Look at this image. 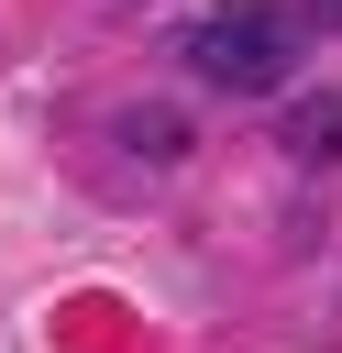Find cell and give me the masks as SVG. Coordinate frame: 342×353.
Returning <instances> with one entry per match:
<instances>
[{"instance_id": "cell-1", "label": "cell", "mask_w": 342, "mask_h": 353, "mask_svg": "<svg viewBox=\"0 0 342 353\" xmlns=\"http://www.w3.org/2000/svg\"><path fill=\"white\" fill-rule=\"evenodd\" d=\"M188 66H199V88H221V99H265V88H287V66H298V22L265 11V0L199 11V22H188Z\"/></svg>"}, {"instance_id": "cell-2", "label": "cell", "mask_w": 342, "mask_h": 353, "mask_svg": "<svg viewBox=\"0 0 342 353\" xmlns=\"http://www.w3.org/2000/svg\"><path fill=\"white\" fill-rule=\"evenodd\" d=\"M287 154L331 165V154H342V99H309V110H287Z\"/></svg>"}, {"instance_id": "cell-3", "label": "cell", "mask_w": 342, "mask_h": 353, "mask_svg": "<svg viewBox=\"0 0 342 353\" xmlns=\"http://www.w3.org/2000/svg\"><path fill=\"white\" fill-rule=\"evenodd\" d=\"M121 143H143V154H177V143H188V132H177V121H165V110H132V121H121Z\"/></svg>"}, {"instance_id": "cell-4", "label": "cell", "mask_w": 342, "mask_h": 353, "mask_svg": "<svg viewBox=\"0 0 342 353\" xmlns=\"http://www.w3.org/2000/svg\"><path fill=\"white\" fill-rule=\"evenodd\" d=\"M309 11H331V33H342V0H309Z\"/></svg>"}]
</instances>
